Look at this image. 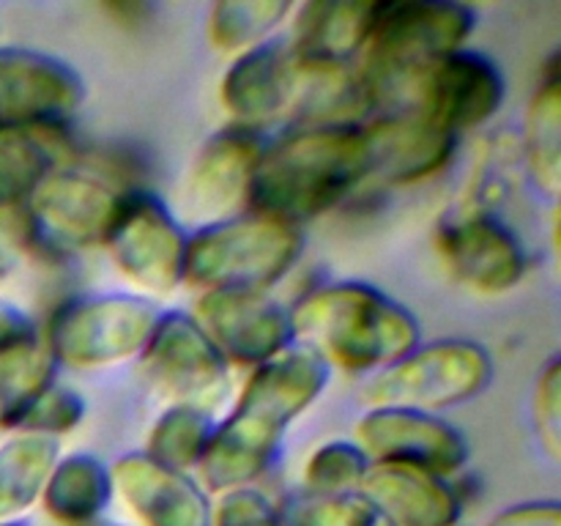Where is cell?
<instances>
[{"label": "cell", "mask_w": 561, "mask_h": 526, "mask_svg": "<svg viewBox=\"0 0 561 526\" xmlns=\"http://www.w3.org/2000/svg\"><path fill=\"white\" fill-rule=\"evenodd\" d=\"M373 179L387 186H411L442 175L458 153L460 137L438 129L416 110H392L365 121Z\"/></svg>", "instance_id": "cell-19"}, {"label": "cell", "mask_w": 561, "mask_h": 526, "mask_svg": "<svg viewBox=\"0 0 561 526\" xmlns=\"http://www.w3.org/2000/svg\"><path fill=\"white\" fill-rule=\"evenodd\" d=\"M370 14L373 3H296L288 47L299 69H348L359 64Z\"/></svg>", "instance_id": "cell-21"}, {"label": "cell", "mask_w": 561, "mask_h": 526, "mask_svg": "<svg viewBox=\"0 0 561 526\" xmlns=\"http://www.w3.org/2000/svg\"><path fill=\"white\" fill-rule=\"evenodd\" d=\"M296 3L288 0H219L208 9L206 36L214 49L241 55L257 44L277 38V31L290 22Z\"/></svg>", "instance_id": "cell-28"}, {"label": "cell", "mask_w": 561, "mask_h": 526, "mask_svg": "<svg viewBox=\"0 0 561 526\" xmlns=\"http://www.w3.org/2000/svg\"><path fill=\"white\" fill-rule=\"evenodd\" d=\"M362 493L392 526H458L463 518L460 482L409 466L373 464Z\"/></svg>", "instance_id": "cell-20"}, {"label": "cell", "mask_w": 561, "mask_h": 526, "mask_svg": "<svg viewBox=\"0 0 561 526\" xmlns=\"http://www.w3.org/2000/svg\"><path fill=\"white\" fill-rule=\"evenodd\" d=\"M211 526H283V518L279 504L261 488L244 485L217 493V502H211Z\"/></svg>", "instance_id": "cell-34"}, {"label": "cell", "mask_w": 561, "mask_h": 526, "mask_svg": "<svg viewBox=\"0 0 561 526\" xmlns=\"http://www.w3.org/2000/svg\"><path fill=\"white\" fill-rule=\"evenodd\" d=\"M524 173L546 197L557 201L561 190V75L559 55L542 69L540 85L526 107L524 129L518 132Z\"/></svg>", "instance_id": "cell-23"}, {"label": "cell", "mask_w": 561, "mask_h": 526, "mask_svg": "<svg viewBox=\"0 0 561 526\" xmlns=\"http://www.w3.org/2000/svg\"><path fill=\"white\" fill-rule=\"evenodd\" d=\"M85 398L77 392L69 384L53 381L36 400L31 403V409L25 411V416L20 420L16 431L38 433V436L58 438L71 433L75 427L82 425L85 420Z\"/></svg>", "instance_id": "cell-32"}, {"label": "cell", "mask_w": 561, "mask_h": 526, "mask_svg": "<svg viewBox=\"0 0 561 526\" xmlns=\"http://www.w3.org/2000/svg\"><path fill=\"white\" fill-rule=\"evenodd\" d=\"M88 526H115V524H110V521L99 518V521H93V524H88Z\"/></svg>", "instance_id": "cell-38"}, {"label": "cell", "mask_w": 561, "mask_h": 526, "mask_svg": "<svg viewBox=\"0 0 561 526\" xmlns=\"http://www.w3.org/2000/svg\"><path fill=\"white\" fill-rule=\"evenodd\" d=\"M192 316L230 367L252 370L296 343L290 307L272 290H206Z\"/></svg>", "instance_id": "cell-14"}, {"label": "cell", "mask_w": 561, "mask_h": 526, "mask_svg": "<svg viewBox=\"0 0 561 526\" xmlns=\"http://www.w3.org/2000/svg\"><path fill=\"white\" fill-rule=\"evenodd\" d=\"M493 376L496 365L485 345L469 338H442L420 343L403 359L367 376L362 400L438 414L480 398Z\"/></svg>", "instance_id": "cell-8"}, {"label": "cell", "mask_w": 561, "mask_h": 526, "mask_svg": "<svg viewBox=\"0 0 561 526\" xmlns=\"http://www.w3.org/2000/svg\"><path fill=\"white\" fill-rule=\"evenodd\" d=\"M16 266H20V250H16L14 239L0 228V279L9 277Z\"/></svg>", "instance_id": "cell-37"}, {"label": "cell", "mask_w": 561, "mask_h": 526, "mask_svg": "<svg viewBox=\"0 0 561 526\" xmlns=\"http://www.w3.org/2000/svg\"><path fill=\"white\" fill-rule=\"evenodd\" d=\"M110 469L115 496L137 526H211V493L192 471L170 469L142 449L121 455Z\"/></svg>", "instance_id": "cell-17"}, {"label": "cell", "mask_w": 561, "mask_h": 526, "mask_svg": "<svg viewBox=\"0 0 561 526\" xmlns=\"http://www.w3.org/2000/svg\"><path fill=\"white\" fill-rule=\"evenodd\" d=\"M186 244L190 230L173 208L146 186H131L121 197L102 247L131 294L159 299L184 285Z\"/></svg>", "instance_id": "cell-9"}, {"label": "cell", "mask_w": 561, "mask_h": 526, "mask_svg": "<svg viewBox=\"0 0 561 526\" xmlns=\"http://www.w3.org/2000/svg\"><path fill=\"white\" fill-rule=\"evenodd\" d=\"M66 132L0 129V211L20 208L64 164Z\"/></svg>", "instance_id": "cell-25"}, {"label": "cell", "mask_w": 561, "mask_h": 526, "mask_svg": "<svg viewBox=\"0 0 561 526\" xmlns=\"http://www.w3.org/2000/svg\"><path fill=\"white\" fill-rule=\"evenodd\" d=\"M296 343L310 345L332 370L373 376L422 343V327L403 301L362 279H334L290 305Z\"/></svg>", "instance_id": "cell-3"}, {"label": "cell", "mask_w": 561, "mask_h": 526, "mask_svg": "<svg viewBox=\"0 0 561 526\" xmlns=\"http://www.w3.org/2000/svg\"><path fill=\"white\" fill-rule=\"evenodd\" d=\"M85 102L80 71L58 55L0 44V129L69 132Z\"/></svg>", "instance_id": "cell-10"}, {"label": "cell", "mask_w": 561, "mask_h": 526, "mask_svg": "<svg viewBox=\"0 0 561 526\" xmlns=\"http://www.w3.org/2000/svg\"><path fill=\"white\" fill-rule=\"evenodd\" d=\"M137 362L151 387L170 403H192L214 411L228 395L230 365L186 310H162Z\"/></svg>", "instance_id": "cell-11"}, {"label": "cell", "mask_w": 561, "mask_h": 526, "mask_svg": "<svg viewBox=\"0 0 561 526\" xmlns=\"http://www.w3.org/2000/svg\"><path fill=\"white\" fill-rule=\"evenodd\" d=\"M64 455L58 438L11 431L0 442V524L20 521L42 499L47 477Z\"/></svg>", "instance_id": "cell-24"}, {"label": "cell", "mask_w": 561, "mask_h": 526, "mask_svg": "<svg viewBox=\"0 0 561 526\" xmlns=\"http://www.w3.org/2000/svg\"><path fill=\"white\" fill-rule=\"evenodd\" d=\"M531 420L540 444L546 447L548 458H561V362L551 356L540 367V376L531 392Z\"/></svg>", "instance_id": "cell-33"}, {"label": "cell", "mask_w": 561, "mask_h": 526, "mask_svg": "<svg viewBox=\"0 0 561 526\" xmlns=\"http://www.w3.org/2000/svg\"><path fill=\"white\" fill-rule=\"evenodd\" d=\"M329 381L332 367L305 343H294L266 365L252 367L197 466L195 477L203 488L225 493L255 485L279 458L290 425L323 398Z\"/></svg>", "instance_id": "cell-1"}, {"label": "cell", "mask_w": 561, "mask_h": 526, "mask_svg": "<svg viewBox=\"0 0 561 526\" xmlns=\"http://www.w3.org/2000/svg\"><path fill=\"white\" fill-rule=\"evenodd\" d=\"M485 526H561V507L557 499L510 504L507 510L493 515Z\"/></svg>", "instance_id": "cell-35"}, {"label": "cell", "mask_w": 561, "mask_h": 526, "mask_svg": "<svg viewBox=\"0 0 561 526\" xmlns=\"http://www.w3.org/2000/svg\"><path fill=\"white\" fill-rule=\"evenodd\" d=\"M373 179L365 124H305L268 137L247 211L301 228L343 206Z\"/></svg>", "instance_id": "cell-2"}, {"label": "cell", "mask_w": 561, "mask_h": 526, "mask_svg": "<svg viewBox=\"0 0 561 526\" xmlns=\"http://www.w3.org/2000/svg\"><path fill=\"white\" fill-rule=\"evenodd\" d=\"M299 77L288 38H268L230 60L219 80V104L230 124L263 132L283 113H294Z\"/></svg>", "instance_id": "cell-18"}, {"label": "cell", "mask_w": 561, "mask_h": 526, "mask_svg": "<svg viewBox=\"0 0 561 526\" xmlns=\"http://www.w3.org/2000/svg\"><path fill=\"white\" fill-rule=\"evenodd\" d=\"M36 321L20 305L0 299V348H9L22 340L36 338Z\"/></svg>", "instance_id": "cell-36"}, {"label": "cell", "mask_w": 561, "mask_h": 526, "mask_svg": "<svg viewBox=\"0 0 561 526\" xmlns=\"http://www.w3.org/2000/svg\"><path fill=\"white\" fill-rule=\"evenodd\" d=\"M113 499L110 464L93 453H66L49 471L38 502L55 524L88 526L107 513Z\"/></svg>", "instance_id": "cell-22"}, {"label": "cell", "mask_w": 561, "mask_h": 526, "mask_svg": "<svg viewBox=\"0 0 561 526\" xmlns=\"http://www.w3.org/2000/svg\"><path fill=\"white\" fill-rule=\"evenodd\" d=\"M124 192L85 164H58L20 206L25 241L47 261L85 255L104 244Z\"/></svg>", "instance_id": "cell-7"}, {"label": "cell", "mask_w": 561, "mask_h": 526, "mask_svg": "<svg viewBox=\"0 0 561 526\" xmlns=\"http://www.w3.org/2000/svg\"><path fill=\"white\" fill-rule=\"evenodd\" d=\"M305 252V230L283 219L241 211L190 233L184 285L206 290H272Z\"/></svg>", "instance_id": "cell-5"}, {"label": "cell", "mask_w": 561, "mask_h": 526, "mask_svg": "<svg viewBox=\"0 0 561 526\" xmlns=\"http://www.w3.org/2000/svg\"><path fill=\"white\" fill-rule=\"evenodd\" d=\"M159 316L157 301L131 290L71 296L38 334L58 367L96 373L140 359Z\"/></svg>", "instance_id": "cell-6"}, {"label": "cell", "mask_w": 561, "mask_h": 526, "mask_svg": "<svg viewBox=\"0 0 561 526\" xmlns=\"http://www.w3.org/2000/svg\"><path fill=\"white\" fill-rule=\"evenodd\" d=\"M373 460L354 438H332L307 455L301 480L307 493H351L362 491Z\"/></svg>", "instance_id": "cell-31"}, {"label": "cell", "mask_w": 561, "mask_h": 526, "mask_svg": "<svg viewBox=\"0 0 561 526\" xmlns=\"http://www.w3.org/2000/svg\"><path fill=\"white\" fill-rule=\"evenodd\" d=\"M214 427H217L214 411L192 403H168V409L148 427L142 453L170 469L195 474L201 460L206 458Z\"/></svg>", "instance_id": "cell-29"}, {"label": "cell", "mask_w": 561, "mask_h": 526, "mask_svg": "<svg viewBox=\"0 0 561 526\" xmlns=\"http://www.w3.org/2000/svg\"><path fill=\"white\" fill-rule=\"evenodd\" d=\"M268 137L261 129L228 124L195 151L181 184L186 217L201 225L247 211L252 179ZM197 225V228H201Z\"/></svg>", "instance_id": "cell-16"}, {"label": "cell", "mask_w": 561, "mask_h": 526, "mask_svg": "<svg viewBox=\"0 0 561 526\" xmlns=\"http://www.w3.org/2000/svg\"><path fill=\"white\" fill-rule=\"evenodd\" d=\"M477 11L463 3L381 0L373 3L370 33L359 58L362 80L378 113L409 110L416 82L431 66L469 47Z\"/></svg>", "instance_id": "cell-4"}, {"label": "cell", "mask_w": 561, "mask_h": 526, "mask_svg": "<svg viewBox=\"0 0 561 526\" xmlns=\"http://www.w3.org/2000/svg\"><path fill=\"white\" fill-rule=\"evenodd\" d=\"M283 526H392L362 491L301 493L279 504Z\"/></svg>", "instance_id": "cell-30"}, {"label": "cell", "mask_w": 561, "mask_h": 526, "mask_svg": "<svg viewBox=\"0 0 561 526\" xmlns=\"http://www.w3.org/2000/svg\"><path fill=\"white\" fill-rule=\"evenodd\" d=\"M436 250L449 277L482 296L510 294L529 268L524 241L499 214L449 208L436 228Z\"/></svg>", "instance_id": "cell-13"}, {"label": "cell", "mask_w": 561, "mask_h": 526, "mask_svg": "<svg viewBox=\"0 0 561 526\" xmlns=\"http://www.w3.org/2000/svg\"><path fill=\"white\" fill-rule=\"evenodd\" d=\"M354 442L373 464L409 466L438 477H455L469 464L463 431L442 414L403 405H367L354 425Z\"/></svg>", "instance_id": "cell-12"}, {"label": "cell", "mask_w": 561, "mask_h": 526, "mask_svg": "<svg viewBox=\"0 0 561 526\" xmlns=\"http://www.w3.org/2000/svg\"><path fill=\"white\" fill-rule=\"evenodd\" d=\"M0 526H27V524H22V521H9V524H0Z\"/></svg>", "instance_id": "cell-39"}, {"label": "cell", "mask_w": 561, "mask_h": 526, "mask_svg": "<svg viewBox=\"0 0 561 526\" xmlns=\"http://www.w3.org/2000/svg\"><path fill=\"white\" fill-rule=\"evenodd\" d=\"M507 99V82L493 58L463 47L447 55L416 82L411 107L431 124L460 137L496 118Z\"/></svg>", "instance_id": "cell-15"}, {"label": "cell", "mask_w": 561, "mask_h": 526, "mask_svg": "<svg viewBox=\"0 0 561 526\" xmlns=\"http://www.w3.org/2000/svg\"><path fill=\"white\" fill-rule=\"evenodd\" d=\"M524 173V157H520V140L515 132H493L480 146L469 179H466L460 201L453 208L458 211L499 214V208L510 201L515 184Z\"/></svg>", "instance_id": "cell-26"}, {"label": "cell", "mask_w": 561, "mask_h": 526, "mask_svg": "<svg viewBox=\"0 0 561 526\" xmlns=\"http://www.w3.org/2000/svg\"><path fill=\"white\" fill-rule=\"evenodd\" d=\"M53 381H58V365L42 334L0 348V431H16L33 400Z\"/></svg>", "instance_id": "cell-27"}]
</instances>
